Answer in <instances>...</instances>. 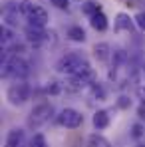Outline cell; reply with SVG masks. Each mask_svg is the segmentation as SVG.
Listing matches in <instances>:
<instances>
[{
	"label": "cell",
	"mask_w": 145,
	"mask_h": 147,
	"mask_svg": "<svg viewBox=\"0 0 145 147\" xmlns=\"http://www.w3.org/2000/svg\"><path fill=\"white\" fill-rule=\"evenodd\" d=\"M76 2H88V0H76Z\"/></svg>",
	"instance_id": "24"
},
{
	"label": "cell",
	"mask_w": 145,
	"mask_h": 147,
	"mask_svg": "<svg viewBox=\"0 0 145 147\" xmlns=\"http://www.w3.org/2000/svg\"><path fill=\"white\" fill-rule=\"evenodd\" d=\"M52 4H54L56 8H60V10H68L70 0H52Z\"/></svg>",
	"instance_id": "18"
},
{
	"label": "cell",
	"mask_w": 145,
	"mask_h": 147,
	"mask_svg": "<svg viewBox=\"0 0 145 147\" xmlns=\"http://www.w3.org/2000/svg\"><path fill=\"white\" fill-rule=\"evenodd\" d=\"M52 115H54L52 103H40V105H36V107L32 109V113H30V117H28V127L38 129V127H42L44 123H48Z\"/></svg>",
	"instance_id": "3"
},
{
	"label": "cell",
	"mask_w": 145,
	"mask_h": 147,
	"mask_svg": "<svg viewBox=\"0 0 145 147\" xmlns=\"http://www.w3.org/2000/svg\"><path fill=\"white\" fill-rule=\"evenodd\" d=\"M99 10H101V8H99V2H92V0L82 2V12L88 14V16H94V14L99 12Z\"/></svg>",
	"instance_id": "15"
},
{
	"label": "cell",
	"mask_w": 145,
	"mask_h": 147,
	"mask_svg": "<svg viewBox=\"0 0 145 147\" xmlns=\"http://www.w3.org/2000/svg\"><path fill=\"white\" fill-rule=\"evenodd\" d=\"M26 18H28V24L32 26H38V28H44L46 22H48V12L42 8V6H32L30 8V12L26 14Z\"/></svg>",
	"instance_id": "6"
},
{
	"label": "cell",
	"mask_w": 145,
	"mask_h": 147,
	"mask_svg": "<svg viewBox=\"0 0 145 147\" xmlns=\"http://www.w3.org/2000/svg\"><path fill=\"white\" fill-rule=\"evenodd\" d=\"M137 99L141 101V105H145V86L137 88Z\"/></svg>",
	"instance_id": "21"
},
{
	"label": "cell",
	"mask_w": 145,
	"mask_h": 147,
	"mask_svg": "<svg viewBox=\"0 0 145 147\" xmlns=\"http://www.w3.org/2000/svg\"><path fill=\"white\" fill-rule=\"evenodd\" d=\"M6 99H8V103H12V105H22V103H26V101L30 99V86H28L26 82H22V80H16V82L8 88Z\"/></svg>",
	"instance_id": "2"
},
{
	"label": "cell",
	"mask_w": 145,
	"mask_h": 147,
	"mask_svg": "<svg viewBox=\"0 0 145 147\" xmlns=\"http://www.w3.org/2000/svg\"><path fill=\"white\" fill-rule=\"evenodd\" d=\"M109 44H105V42H101V44H96L94 46V56H96L99 62H105L107 58H109Z\"/></svg>",
	"instance_id": "11"
},
{
	"label": "cell",
	"mask_w": 145,
	"mask_h": 147,
	"mask_svg": "<svg viewBox=\"0 0 145 147\" xmlns=\"http://www.w3.org/2000/svg\"><path fill=\"white\" fill-rule=\"evenodd\" d=\"M141 133H143V127L141 125H133V137H141Z\"/></svg>",
	"instance_id": "23"
},
{
	"label": "cell",
	"mask_w": 145,
	"mask_h": 147,
	"mask_svg": "<svg viewBox=\"0 0 145 147\" xmlns=\"http://www.w3.org/2000/svg\"><path fill=\"white\" fill-rule=\"evenodd\" d=\"M24 141H26V135H24V129H10L6 133V141H4V147H24Z\"/></svg>",
	"instance_id": "7"
},
{
	"label": "cell",
	"mask_w": 145,
	"mask_h": 147,
	"mask_svg": "<svg viewBox=\"0 0 145 147\" xmlns=\"http://www.w3.org/2000/svg\"><path fill=\"white\" fill-rule=\"evenodd\" d=\"M131 28H133V20H131L127 14L119 12V14L115 16V30H117V32H121V30H125V32H131Z\"/></svg>",
	"instance_id": "9"
},
{
	"label": "cell",
	"mask_w": 145,
	"mask_h": 147,
	"mask_svg": "<svg viewBox=\"0 0 145 147\" xmlns=\"http://www.w3.org/2000/svg\"><path fill=\"white\" fill-rule=\"evenodd\" d=\"M92 123H94V127H96V129H105V127L109 125V115H107V111H103V109L96 111Z\"/></svg>",
	"instance_id": "10"
},
{
	"label": "cell",
	"mask_w": 145,
	"mask_h": 147,
	"mask_svg": "<svg viewBox=\"0 0 145 147\" xmlns=\"http://www.w3.org/2000/svg\"><path fill=\"white\" fill-rule=\"evenodd\" d=\"M48 92H52V94H58L60 92V88H58V82H48V88H46Z\"/></svg>",
	"instance_id": "22"
},
{
	"label": "cell",
	"mask_w": 145,
	"mask_h": 147,
	"mask_svg": "<svg viewBox=\"0 0 145 147\" xmlns=\"http://www.w3.org/2000/svg\"><path fill=\"white\" fill-rule=\"evenodd\" d=\"M90 24H92V28H94V30L103 32V30H107V16L99 10V12H96L94 16H90Z\"/></svg>",
	"instance_id": "8"
},
{
	"label": "cell",
	"mask_w": 145,
	"mask_h": 147,
	"mask_svg": "<svg viewBox=\"0 0 145 147\" xmlns=\"http://www.w3.org/2000/svg\"><path fill=\"white\" fill-rule=\"evenodd\" d=\"M32 6H34V4H32L30 0H14V2H12V10H16L18 14H24V16L30 12Z\"/></svg>",
	"instance_id": "14"
},
{
	"label": "cell",
	"mask_w": 145,
	"mask_h": 147,
	"mask_svg": "<svg viewBox=\"0 0 145 147\" xmlns=\"http://www.w3.org/2000/svg\"><path fill=\"white\" fill-rule=\"evenodd\" d=\"M68 38H70L72 42H84V40H86V30H84L82 26H72V28L68 30Z\"/></svg>",
	"instance_id": "13"
},
{
	"label": "cell",
	"mask_w": 145,
	"mask_h": 147,
	"mask_svg": "<svg viewBox=\"0 0 145 147\" xmlns=\"http://www.w3.org/2000/svg\"><path fill=\"white\" fill-rule=\"evenodd\" d=\"M135 24L139 26L141 30H145V12H139V14L135 16Z\"/></svg>",
	"instance_id": "19"
},
{
	"label": "cell",
	"mask_w": 145,
	"mask_h": 147,
	"mask_svg": "<svg viewBox=\"0 0 145 147\" xmlns=\"http://www.w3.org/2000/svg\"><path fill=\"white\" fill-rule=\"evenodd\" d=\"M12 42H14V36H12V30H10L8 26H4V28H2V48L6 50L8 46H10V44H12Z\"/></svg>",
	"instance_id": "16"
},
{
	"label": "cell",
	"mask_w": 145,
	"mask_h": 147,
	"mask_svg": "<svg viewBox=\"0 0 145 147\" xmlns=\"http://www.w3.org/2000/svg\"><path fill=\"white\" fill-rule=\"evenodd\" d=\"M30 147H48V141H46V137L42 133H36L32 137V141H30Z\"/></svg>",
	"instance_id": "17"
},
{
	"label": "cell",
	"mask_w": 145,
	"mask_h": 147,
	"mask_svg": "<svg viewBox=\"0 0 145 147\" xmlns=\"http://www.w3.org/2000/svg\"><path fill=\"white\" fill-rule=\"evenodd\" d=\"M84 62H86L84 56H80V54L72 52V54H66V56H62V58L58 60L56 70L62 72V74H70V76H74V74L80 70V66H82Z\"/></svg>",
	"instance_id": "4"
},
{
	"label": "cell",
	"mask_w": 145,
	"mask_h": 147,
	"mask_svg": "<svg viewBox=\"0 0 145 147\" xmlns=\"http://www.w3.org/2000/svg\"><path fill=\"white\" fill-rule=\"evenodd\" d=\"M141 147H145V145H141Z\"/></svg>",
	"instance_id": "25"
},
{
	"label": "cell",
	"mask_w": 145,
	"mask_h": 147,
	"mask_svg": "<svg viewBox=\"0 0 145 147\" xmlns=\"http://www.w3.org/2000/svg\"><path fill=\"white\" fill-rule=\"evenodd\" d=\"M58 123L64 125V127H68V129H76V127H80V125L84 123V115H82L80 111L72 109V107H66V109L60 111Z\"/></svg>",
	"instance_id": "5"
},
{
	"label": "cell",
	"mask_w": 145,
	"mask_h": 147,
	"mask_svg": "<svg viewBox=\"0 0 145 147\" xmlns=\"http://www.w3.org/2000/svg\"><path fill=\"white\" fill-rule=\"evenodd\" d=\"M117 105H119L121 109H127V107L131 105V99H129V98H125V96H121L119 101H117Z\"/></svg>",
	"instance_id": "20"
},
{
	"label": "cell",
	"mask_w": 145,
	"mask_h": 147,
	"mask_svg": "<svg viewBox=\"0 0 145 147\" xmlns=\"http://www.w3.org/2000/svg\"><path fill=\"white\" fill-rule=\"evenodd\" d=\"M88 147H111V143H109L103 135H99V133H92V135L88 137Z\"/></svg>",
	"instance_id": "12"
},
{
	"label": "cell",
	"mask_w": 145,
	"mask_h": 147,
	"mask_svg": "<svg viewBox=\"0 0 145 147\" xmlns=\"http://www.w3.org/2000/svg\"><path fill=\"white\" fill-rule=\"evenodd\" d=\"M2 78H24L28 74V64L18 56H10L2 60Z\"/></svg>",
	"instance_id": "1"
}]
</instances>
